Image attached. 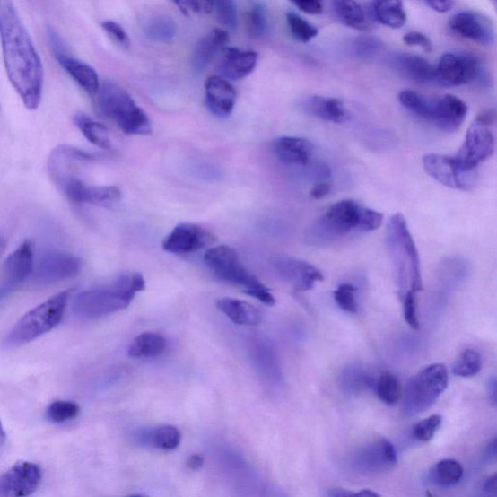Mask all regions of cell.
I'll use <instances>...</instances> for the list:
<instances>
[{
  "label": "cell",
  "instance_id": "cell-41",
  "mask_svg": "<svg viewBox=\"0 0 497 497\" xmlns=\"http://www.w3.org/2000/svg\"><path fill=\"white\" fill-rule=\"evenodd\" d=\"M80 407L75 402L58 400L47 409L46 417L54 423H63L78 417Z\"/></svg>",
  "mask_w": 497,
  "mask_h": 497
},
{
  "label": "cell",
  "instance_id": "cell-60",
  "mask_svg": "<svg viewBox=\"0 0 497 497\" xmlns=\"http://www.w3.org/2000/svg\"><path fill=\"white\" fill-rule=\"evenodd\" d=\"M6 247H7V240L4 238V235L2 232H0V257H2L5 252Z\"/></svg>",
  "mask_w": 497,
  "mask_h": 497
},
{
  "label": "cell",
  "instance_id": "cell-29",
  "mask_svg": "<svg viewBox=\"0 0 497 497\" xmlns=\"http://www.w3.org/2000/svg\"><path fill=\"white\" fill-rule=\"evenodd\" d=\"M217 305L220 311L236 325L255 327L262 322V316L250 303L233 299H222Z\"/></svg>",
  "mask_w": 497,
  "mask_h": 497
},
{
  "label": "cell",
  "instance_id": "cell-25",
  "mask_svg": "<svg viewBox=\"0 0 497 497\" xmlns=\"http://www.w3.org/2000/svg\"><path fill=\"white\" fill-rule=\"evenodd\" d=\"M272 150L281 162L303 167L310 161L314 145L305 138L283 136L274 141Z\"/></svg>",
  "mask_w": 497,
  "mask_h": 497
},
{
  "label": "cell",
  "instance_id": "cell-55",
  "mask_svg": "<svg viewBox=\"0 0 497 497\" xmlns=\"http://www.w3.org/2000/svg\"><path fill=\"white\" fill-rule=\"evenodd\" d=\"M331 191V183L327 181L318 182L312 188L311 196L316 198H323L327 196Z\"/></svg>",
  "mask_w": 497,
  "mask_h": 497
},
{
  "label": "cell",
  "instance_id": "cell-37",
  "mask_svg": "<svg viewBox=\"0 0 497 497\" xmlns=\"http://www.w3.org/2000/svg\"><path fill=\"white\" fill-rule=\"evenodd\" d=\"M377 395L384 404L394 405L402 397V386L398 378L392 373H384L375 383Z\"/></svg>",
  "mask_w": 497,
  "mask_h": 497
},
{
  "label": "cell",
  "instance_id": "cell-39",
  "mask_svg": "<svg viewBox=\"0 0 497 497\" xmlns=\"http://www.w3.org/2000/svg\"><path fill=\"white\" fill-rule=\"evenodd\" d=\"M384 49V43L374 37H359L350 43L352 56L361 61H371Z\"/></svg>",
  "mask_w": 497,
  "mask_h": 497
},
{
  "label": "cell",
  "instance_id": "cell-10",
  "mask_svg": "<svg viewBox=\"0 0 497 497\" xmlns=\"http://www.w3.org/2000/svg\"><path fill=\"white\" fill-rule=\"evenodd\" d=\"M205 264L218 280L241 287L244 292L266 286L240 262V256L231 247L222 245L208 248Z\"/></svg>",
  "mask_w": 497,
  "mask_h": 497
},
{
  "label": "cell",
  "instance_id": "cell-19",
  "mask_svg": "<svg viewBox=\"0 0 497 497\" xmlns=\"http://www.w3.org/2000/svg\"><path fill=\"white\" fill-rule=\"evenodd\" d=\"M272 266L282 281L298 291H310L313 289L315 283L324 280L322 272L317 267L291 257H277L272 262Z\"/></svg>",
  "mask_w": 497,
  "mask_h": 497
},
{
  "label": "cell",
  "instance_id": "cell-7",
  "mask_svg": "<svg viewBox=\"0 0 497 497\" xmlns=\"http://www.w3.org/2000/svg\"><path fill=\"white\" fill-rule=\"evenodd\" d=\"M448 380V371L441 363L429 365L413 376L405 389V415L414 417L430 409L445 392Z\"/></svg>",
  "mask_w": 497,
  "mask_h": 497
},
{
  "label": "cell",
  "instance_id": "cell-14",
  "mask_svg": "<svg viewBox=\"0 0 497 497\" xmlns=\"http://www.w3.org/2000/svg\"><path fill=\"white\" fill-rule=\"evenodd\" d=\"M64 195L76 204L111 206L122 199L120 187L116 186H89L74 175L56 182Z\"/></svg>",
  "mask_w": 497,
  "mask_h": 497
},
{
  "label": "cell",
  "instance_id": "cell-20",
  "mask_svg": "<svg viewBox=\"0 0 497 497\" xmlns=\"http://www.w3.org/2000/svg\"><path fill=\"white\" fill-rule=\"evenodd\" d=\"M42 472L38 465L20 463L0 475V496H29L40 486Z\"/></svg>",
  "mask_w": 497,
  "mask_h": 497
},
{
  "label": "cell",
  "instance_id": "cell-5",
  "mask_svg": "<svg viewBox=\"0 0 497 497\" xmlns=\"http://www.w3.org/2000/svg\"><path fill=\"white\" fill-rule=\"evenodd\" d=\"M101 113L128 135H147L152 125L145 111L130 94L110 81L103 82L96 94Z\"/></svg>",
  "mask_w": 497,
  "mask_h": 497
},
{
  "label": "cell",
  "instance_id": "cell-34",
  "mask_svg": "<svg viewBox=\"0 0 497 497\" xmlns=\"http://www.w3.org/2000/svg\"><path fill=\"white\" fill-rule=\"evenodd\" d=\"M74 121L83 135L87 138L92 144L104 150L111 148V139L109 129L102 124L92 119L84 113H77Z\"/></svg>",
  "mask_w": 497,
  "mask_h": 497
},
{
  "label": "cell",
  "instance_id": "cell-21",
  "mask_svg": "<svg viewBox=\"0 0 497 497\" xmlns=\"http://www.w3.org/2000/svg\"><path fill=\"white\" fill-rule=\"evenodd\" d=\"M397 463L395 446L385 438L366 444L354 455L353 467L360 472L380 473L393 468Z\"/></svg>",
  "mask_w": 497,
  "mask_h": 497
},
{
  "label": "cell",
  "instance_id": "cell-26",
  "mask_svg": "<svg viewBox=\"0 0 497 497\" xmlns=\"http://www.w3.org/2000/svg\"><path fill=\"white\" fill-rule=\"evenodd\" d=\"M228 42L229 34L227 31L220 29L210 31L206 37L201 39L196 46L192 57V65L194 69L197 71V73H203L213 60H214L217 54L223 51Z\"/></svg>",
  "mask_w": 497,
  "mask_h": 497
},
{
  "label": "cell",
  "instance_id": "cell-47",
  "mask_svg": "<svg viewBox=\"0 0 497 497\" xmlns=\"http://www.w3.org/2000/svg\"><path fill=\"white\" fill-rule=\"evenodd\" d=\"M186 15H207L213 11V0H174Z\"/></svg>",
  "mask_w": 497,
  "mask_h": 497
},
{
  "label": "cell",
  "instance_id": "cell-18",
  "mask_svg": "<svg viewBox=\"0 0 497 497\" xmlns=\"http://www.w3.org/2000/svg\"><path fill=\"white\" fill-rule=\"evenodd\" d=\"M213 241L214 236L203 227L192 222H183L165 238L162 247L169 253L183 255L203 250Z\"/></svg>",
  "mask_w": 497,
  "mask_h": 497
},
{
  "label": "cell",
  "instance_id": "cell-11",
  "mask_svg": "<svg viewBox=\"0 0 497 497\" xmlns=\"http://www.w3.org/2000/svg\"><path fill=\"white\" fill-rule=\"evenodd\" d=\"M481 74V63L475 55L446 53L436 66V85L464 86L479 79Z\"/></svg>",
  "mask_w": 497,
  "mask_h": 497
},
{
  "label": "cell",
  "instance_id": "cell-13",
  "mask_svg": "<svg viewBox=\"0 0 497 497\" xmlns=\"http://www.w3.org/2000/svg\"><path fill=\"white\" fill-rule=\"evenodd\" d=\"M82 260L78 257L61 251L45 253L32 271V281L39 286L73 279L82 270Z\"/></svg>",
  "mask_w": 497,
  "mask_h": 497
},
{
  "label": "cell",
  "instance_id": "cell-51",
  "mask_svg": "<svg viewBox=\"0 0 497 497\" xmlns=\"http://www.w3.org/2000/svg\"><path fill=\"white\" fill-rule=\"evenodd\" d=\"M301 11L310 15H319L324 11V0H290Z\"/></svg>",
  "mask_w": 497,
  "mask_h": 497
},
{
  "label": "cell",
  "instance_id": "cell-15",
  "mask_svg": "<svg viewBox=\"0 0 497 497\" xmlns=\"http://www.w3.org/2000/svg\"><path fill=\"white\" fill-rule=\"evenodd\" d=\"M34 250L31 241L23 242L5 260L4 277L0 283V301L25 283L34 268Z\"/></svg>",
  "mask_w": 497,
  "mask_h": 497
},
{
  "label": "cell",
  "instance_id": "cell-38",
  "mask_svg": "<svg viewBox=\"0 0 497 497\" xmlns=\"http://www.w3.org/2000/svg\"><path fill=\"white\" fill-rule=\"evenodd\" d=\"M147 37L156 42L168 43L173 40L176 35L174 22L165 16H158L151 19L146 25Z\"/></svg>",
  "mask_w": 497,
  "mask_h": 497
},
{
  "label": "cell",
  "instance_id": "cell-6",
  "mask_svg": "<svg viewBox=\"0 0 497 497\" xmlns=\"http://www.w3.org/2000/svg\"><path fill=\"white\" fill-rule=\"evenodd\" d=\"M69 292H61L23 316L4 341L6 348H17L49 333L61 323Z\"/></svg>",
  "mask_w": 497,
  "mask_h": 497
},
{
  "label": "cell",
  "instance_id": "cell-50",
  "mask_svg": "<svg viewBox=\"0 0 497 497\" xmlns=\"http://www.w3.org/2000/svg\"><path fill=\"white\" fill-rule=\"evenodd\" d=\"M114 287L137 292L145 290V280L139 274H126L117 280Z\"/></svg>",
  "mask_w": 497,
  "mask_h": 497
},
{
  "label": "cell",
  "instance_id": "cell-4",
  "mask_svg": "<svg viewBox=\"0 0 497 497\" xmlns=\"http://www.w3.org/2000/svg\"><path fill=\"white\" fill-rule=\"evenodd\" d=\"M398 100L409 112L446 133L456 132L463 125L468 111L466 102L451 94L429 98L418 92L405 90L400 92Z\"/></svg>",
  "mask_w": 497,
  "mask_h": 497
},
{
  "label": "cell",
  "instance_id": "cell-30",
  "mask_svg": "<svg viewBox=\"0 0 497 497\" xmlns=\"http://www.w3.org/2000/svg\"><path fill=\"white\" fill-rule=\"evenodd\" d=\"M167 339L159 334H141L130 344L128 356L135 359L157 358L167 350Z\"/></svg>",
  "mask_w": 497,
  "mask_h": 497
},
{
  "label": "cell",
  "instance_id": "cell-35",
  "mask_svg": "<svg viewBox=\"0 0 497 497\" xmlns=\"http://www.w3.org/2000/svg\"><path fill=\"white\" fill-rule=\"evenodd\" d=\"M464 468L455 459H443L430 473L431 481L442 488H451L463 479Z\"/></svg>",
  "mask_w": 497,
  "mask_h": 497
},
{
  "label": "cell",
  "instance_id": "cell-45",
  "mask_svg": "<svg viewBox=\"0 0 497 497\" xmlns=\"http://www.w3.org/2000/svg\"><path fill=\"white\" fill-rule=\"evenodd\" d=\"M357 289L350 283H343L334 292L336 301L342 310L352 314L358 312V302L354 298Z\"/></svg>",
  "mask_w": 497,
  "mask_h": 497
},
{
  "label": "cell",
  "instance_id": "cell-57",
  "mask_svg": "<svg viewBox=\"0 0 497 497\" xmlns=\"http://www.w3.org/2000/svg\"><path fill=\"white\" fill-rule=\"evenodd\" d=\"M205 465V458L200 455H193L187 460V466L192 470H198Z\"/></svg>",
  "mask_w": 497,
  "mask_h": 497
},
{
  "label": "cell",
  "instance_id": "cell-33",
  "mask_svg": "<svg viewBox=\"0 0 497 497\" xmlns=\"http://www.w3.org/2000/svg\"><path fill=\"white\" fill-rule=\"evenodd\" d=\"M181 432L173 425H161L156 429L145 432L140 435V442L153 448L172 451L180 445Z\"/></svg>",
  "mask_w": 497,
  "mask_h": 497
},
{
  "label": "cell",
  "instance_id": "cell-43",
  "mask_svg": "<svg viewBox=\"0 0 497 497\" xmlns=\"http://www.w3.org/2000/svg\"><path fill=\"white\" fill-rule=\"evenodd\" d=\"M213 10L222 25L232 31L238 27V11L233 0H213Z\"/></svg>",
  "mask_w": 497,
  "mask_h": 497
},
{
  "label": "cell",
  "instance_id": "cell-54",
  "mask_svg": "<svg viewBox=\"0 0 497 497\" xmlns=\"http://www.w3.org/2000/svg\"><path fill=\"white\" fill-rule=\"evenodd\" d=\"M425 3L438 13H447L455 5V0H425Z\"/></svg>",
  "mask_w": 497,
  "mask_h": 497
},
{
  "label": "cell",
  "instance_id": "cell-9",
  "mask_svg": "<svg viewBox=\"0 0 497 497\" xmlns=\"http://www.w3.org/2000/svg\"><path fill=\"white\" fill-rule=\"evenodd\" d=\"M135 293L117 287L83 291L76 295L73 310L83 319L101 318L127 309Z\"/></svg>",
  "mask_w": 497,
  "mask_h": 497
},
{
  "label": "cell",
  "instance_id": "cell-1",
  "mask_svg": "<svg viewBox=\"0 0 497 497\" xmlns=\"http://www.w3.org/2000/svg\"><path fill=\"white\" fill-rule=\"evenodd\" d=\"M0 42L12 86L29 110L38 109L42 98L44 68L11 0H0Z\"/></svg>",
  "mask_w": 497,
  "mask_h": 497
},
{
  "label": "cell",
  "instance_id": "cell-12",
  "mask_svg": "<svg viewBox=\"0 0 497 497\" xmlns=\"http://www.w3.org/2000/svg\"><path fill=\"white\" fill-rule=\"evenodd\" d=\"M423 168L433 179L461 191H469L477 182L476 170L464 167L455 157L429 153L423 158Z\"/></svg>",
  "mask_w": 497,
  "mask_h": 497
},
{
  "label": "cell",
  "instance_id": "cell-40",
  "mask_svg": "<svg viewBox=\"0 0 497 497\" xmlns=\"http://www.w3.org/2000/svg\"><path fill=\"white\" fill-rule=\"evenodd\" d=\"M482 369L480 353L472 349H466L459 354L453 365V373L458 377L468 378L475 376Z\"/></svg>",
  "mask_w": 497,
  "mask_h": 497
},
{
  "label": "cell",
  "instance_id": "cell-53",
  "mask_svg": "<svg viewBox=\"0 0 497 497\" xmlns=\"http://www.w3.org/2000/svg\"><path fill=\"white\" fill-rule=\"evenodd\" d=\"M245 293L250 295V297L255 298L268 306H274L276 304V300L266 287L258 290L248 291Z\"/></svg>",
  "mask_w": 497,
  "mask_h": 497
},
{
  "label": "cell",
  "instance_id": "cell-16",
  "mask_svg": "<svg viewBox=\"0 0 497 497\" xmlns=\"http://www.w3.org/2000/svg\"><path fill=\"white\" fill-rule=\"evenodd\" d=\"M49 39L58 65L65 69V73L83 90L91 94V96H96L100 87V82L96 70L87 64L77 60V58L71 57L54 31H49Z\"/></svg>",
  "mask_w": 497,
  "mask_h": 497
},
{
  "label": "cell",
  "instance_id": "cell-63",
  "mask_svg": "<svg viewBox=\"0 0 497 497\" xmlns=\"http://www.w3.org/2000/svg\"><path fill=\"white\" fill-rule=\"evenodd\" d=\"M492 2H493V4H495V3H496V0H492Z\"/></svg>",
  "mask_w": 497,
  "mask_h": 497
},
{
  "label": "cell",
  "instance_id": "cell-22",
  "mask_svg": "<svg viewBox=\"0 0 497 497\" xmlns=\"http://www.w3.org/2000/svg\"><path fill=\"white\" fill-rule=\"evenodd\" d=\"M236 91L228 79L222 76H210L205 82L207 108L220 119H226L234 109Z\"/></svg>",
  "mask_w": 497,
  "mask_h": 497
},
{
  "label": "cell",
  "instance_id": "cell-59",
  "mask_svg": "<svg viewBox=\"0 0 497 497\" xmlns=\"http://www.w3.org/2000/svg\"><path fill=\"white\" fill-rule=\"evenodd\" d=\"M326 494L330 497L353 496V493H350L343 489H331V490H328Z\"/></svg>",
  "mask_w": 497,
  "mask_h": 497
},
{
  "label": "cell",
  "instance_id": "cell-61",
  "mask_svg": "<svg viewBox=\"0 0 497 497\" xmlns=\"http://www.w3.org/2000/svg\"><path fill=\"white\" fill-rule=\"evenodd\" d=\"M353 496H365V497H372V496H379L378 493L371 492V490H363L360 493H353Z\"/></svg>",
  "mask_w": 497,
  "mask_h": 497
},
{
  "label": "cell",
  "instance_id": "cell-3",
  "mask_svg": "<svg viewBox=\"0 0 497 497\" xmlns=\"http://www.w3.org/2000/svg\"><path fill=\"white\" fill-rule=\"evenodd\" d=\"M386 244L395 271L397 285L402 291L423 290L420 257L415 242L404 215L395 214L386 229Z\"/></svg>",
  "mask_w": 497,
  "mask_h": 497
},
{
  "label": "cell",
  "instance_id": "cell-8",
  "mask_svg": "<svg viewBox=\"0 0 497 497\" xmlns=\"http://www.w3.org/2000/svg\"><path fill=\"white\" fill-rule=\"evenodd\" d=\"M495 121V112L488 110L480 113L473 122L463 146L454 156L464 167L469 170H477L481 162L492 157L495 149V137L493 130Z\"/></svg>",
  "mask_w": 497,
  "mask_h": 497
},
{
  "label": "cell",
  "instance_id": "cell-31",
  "mask_svg": "<svg viewBox=\"0 0 497 497\" xmlns=\"http://www.w3.org/2000/svg\"><path fill=\"white\" fill-rule=\"evenodd\" d=\"M330 3L343 25L357 31L370 29L364 11L356 0H330Z\"/></svg>",
  "mask_w": 497,
  "mask_h": 497
},
{
  "label": "cell",
  "instance_id": "cell-17",
  "mask_svg": "<svg viewBox=\"0 0 497 497\" xmlns=\"http://www.w3.org/2000/svg\"><path fill=\"white\" fill-rule=\"evenodd\" d=\"M448 29L460 39L482 46H491L495 39L493 22L473 11H463L449 19Z\"/></svg>",
  "mask_w": 497,
  "mask_h": 497
},
{
  "label": "cell",
  "instance_id": "cell-2",
  "mask_svg": "<svg viewBox=\"0 0 497 497\" xmlns=\"http://www.w3.org/2000/svg\"><path fill=\"white\" fill-rule=\"evenodd\" d=\"M382 222L381 213L362 206L353 200H342L312 224L306 239L312 245H325L353 231H376Z\"/></svg>",
  "mask_w": 497,
  "mask_h": 497
},
{
  "label": "cell",
  "instance_id": "cell-23",
  "mask_svg": "<svg viewBox=\"0 0 497 497\" xmlns=\"http://www.w3.org/2000/svg\"><path fill=\"white\" fill-rule=\"evenodd\" d=\"M389 63L397 73L410 80L436 85V66L421 56L399 53L390 57Z\"/></svg>",
  "mask_w": 497,
  "mask_h": 497
},
{
  "label": "cell",
  "instance_id": "cell-44",
  "mask_svg": "<svg viewBox=\"0 0 497 497\" xmlns=\"http://www.w3.org/2000/svg\"><path fill=\"white\" fill-rule=\"evenodd\" d=\"M248 32L252 39H263L267 31V22L265 8L257 4L252 7L248 14Z\"/></svg>",
  "mask_w": 497,
  "mask_h": 497
},
{
  "label": "cell",
  "instance_id": "cell-27",
  "mask_svg": "<svg viewBox=\"0 0 497 497\" xmlns=\"http://www.w3.org/2000/svg\"><path fill=\"white\" fill-rule=\"evenodd\" d=\"M303 110L318 119L341 124L350 119L344 104L334 98L313 96L304 100Z\"/></svg>",
  "mask_w": 497,
  "mask_h": 497
},
{
  "label": "cell",
  "instance_id": "cell-62",
  "mask_svg": "<svg viewBox=\"0 0 497 497\" xmlns=\"http://www.w3.org/2000/svg\"><path fill=\"white\" fill-rule=\"evenodd\" d=\"M4 435H5V432L4 430L2 422H0V438L4 437Z\"/></svg>",
  "mask_w": 497,
  "mask_h": 497
},
{
  "label": "cell",
  "instance_id": "cell-52",
  "mask_svg": "<svg viewBox=\"0 0 497 497\" xmlns=\"http://www.w3.org/2000/svg\"><path fill=\"white\" fill-rule=\"evenodd\" d=\"M404 42L408 46H419L425 52L432 50V43L431 39L420 31H410L404 37Z\"/></svg>",
  "mask_w": 497,
  "mask_h": 497
},
{
  "label": "cell",
  "instance_id": "cell-36",
  "mask_svg": "<svg viewBox=\"0 0 497 497\" xmlns=\"http://www.w3.org/2000/svg\"><path fill=\"white\" fill-rule=\"evenodd\" d=\"M341 385L348 392L358 394L375 386V382L374 379L359 366H350L341 374Z\"/></svg>",
  "mask_w": 497,
  "mask_h": 497
},
{
  "label": "cell",
  "instance_id": "cell-24",
  "mask_svg": "<svg viewBox=\"0 0 497 497\" xmlns=\"http://www.w3.org/2000/svg\"><path fill=\"white\" fill-rule=\"evenodd\" d=\"M257 63V54L254 51L224 48L218 70L223 78L233 81L240 80L253 73Z\"/></svg>",
  "mask_w": 497,
  "mask_h": 497
},
{
  "label": "cell",
  "instance_id": "cell-42",
  "mask_svg": "<svg viewBox=\"0 0 497 497\" xmlns=\"http://www.w3.org/2000/svg\"><path fill=\"white\" fill-rule=\"evenodd\" d=\"M287 22L292 37L300 42H310L318 34L317 28L293 12L287 14Z\"/></svg>",
  "mask_w": 497,
  "mask_h": 497
},
{
  "label": "cell",
  "instance_id": "cell-49",
  "mask_svg": "<svg viewBox=\"0 0 497 497\" xmlns=\"http://www.w3.org/2000/svg\"><path fill=\"white\" fill-rule=\"evenodd\" d=\"M404 300L406 323L413 329H419L420 322L417 314L416 292L413 291H407L405 293Z\"/></svg>",
  "mask_w": 497,
  "mask_h": 497
},
{
  "label": "cell",
  "instance_id": "cell-56",
  "mask_svg": "<svg viewBox=\"0 0 497 497\" xmlns=\"http://www.w3.org/2000/svg\"><path fill=\"white\" fill-rule=\"evenodd\" d=\"M496 378L494 376L491 377L487 383V392H488V397L490 404L493 406H496Z\"/></svg>",
  "mask_w": 497,
  "mask_h": 497
},
{
  "label": "cell",
  "instance_id": "cell-28",
  "mask_svg": "<svg viewBox=\"0 0 497 497\" xmlns=\"http://www.w3.org/2000/svg\"><path fill=\"white\" fill-rule=\"evenodd\" d=\"M371 10L374 19L390 29H400L407 22L402 0H373Z\"/></svg>",
  "mask_w": 497,
  "mask_h": 497
},
{
  "label": "cell",
  "instance_id": "cell-46",
  "mask_svg": "<svg viewBox=\"0 0 497 497\" xmlns=\"http://www.w3.org/2000/svg\"><path fill=\"white\" fill-rule=\"evenodd\" d=\"M442 418L440 415H432L418 423L414 428V436L421 442H430L438 429L440 428Z\"/></svg>",
  "mask_w": 497,
  "mask_h": 497
},
{
  "label": "cell",
  "instance_id": "cell-48",
  "mask_svg": "<svg viewBox=\"0 0 497 497\" xmlns=\"http://www.w3.org/2000/svg\"><path fill=\"white\" fill-rule=\"evenodd\" d=\"M101 27L109 37L123 48H128L130 39L127 33L119 23L114 21H105L101 23Z\"/></svg>",
  "mask_w": 497,
  "mask_h": 497
},
{
  "label": "cell",
  "instance_id": "cell-58",
  "mask_svg": "<svg viewBox=\"0 0 497 497\" xmlns=\"http://www.w3.org/2000/svg\"><path fill=\"white\" fill-rule=\"evenodd\" d=\"M484 491L489 493L495 494L497 492V478L496 475H492L484 483Z\"/></svg>",
  "mask_w": 497,
  "mask_h": 497
},
{
  "label": "cell",
  "instance_id": "cell-32",
  "mask_svg": "<svg viewBox=\"0 0 497 497\" xmlns=\"http://www.w3.org/2000/svg\"><path fill=\"white\" fill-rule=\"evenodd\" d=\"M252 357L257 371L271 381H277L280 371L277 356L270 343L265 340L254 342Z\"/></svg>",
  "mask_w": 497,
  "mask_h": 497
}]
</instances>
